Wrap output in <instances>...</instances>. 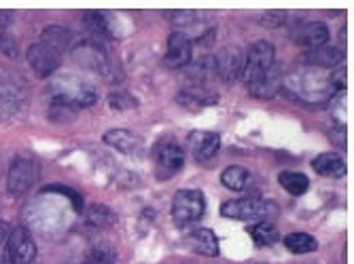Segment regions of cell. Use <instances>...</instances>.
Masks as SVG:
<instances>
[{"label": "cell", "mask_w": 354, "mask_h": 264, "mask_svg": "<svg viewBox=\"0 0 354 264\" xmlns=\"http://www.w3.org/2000/svg\"><path fill=\"white\" fill-rule=\"evenodd\" d=\"M206 201L200 190H178L172 201V220L178 228L198 222L204 216Z\"/></svg>", "instance_id": "1"}, {"label": "cell", "mask_w": 354, "mask_h": 264, "mask_svg": "<svg viewBox=\"0 0 354 264\" xmlns=\"http://www.w3.org/2000/svg\"><path fill=\"white\" fill-rule=\"evenodd\" d=\"M274 57H276L274 45L268 43V41H257L248 49V53L244 55V70H242V77H244L246 87L250 83H254L257 79H261L272 68V65L276 63Z\"/></svg>", "instance_id": "2"}, {"label": "cell", "mask_w": 354, "mask_h": 264, "mask_svg": "<svg viewBox=\"0 0 354 264\" xmlns=\"http://www.w3.org/2000/svg\"><path fill=\"white\" fill-rule=\"evenodd\" d=\"M155 159V174L159 180L174 178L185 165V152L176 142H159L153 150Z\"/></svg>", "instance_id": "3"}, {"label": "cell", "mask_w": 354, "mask_h": 264, "mask_svg": "<svg viewBox=\"0 0 354 264\" xmlns=\"http://www.w3.org/2000/svg\"><path fill=\"white\" fill-rule=\"evenodd\" d=\"M3 258L11 264H32L37 258V243L32 239V235L28 233V228H13L9 237H7V245L3 252Z\"/></svg>", "instance_id": "4"}, {"label": "cell", "mask_w": 354, "mask_h": 264, "mask_svg": "<svg viewBox=\"0 0 354 264\" xmlns=\"http://www.w3.org/2000/svg\"><path fill=\"white\" fill-rule=\"evenodd\" d=\"M221 214L225 218H234V220H244V222H263L270 216V203L263 199H234L223 203Z\"/></svg>", "instance_id": "5"}, {"label": "cell", "mask_w": 354, "mask_h": 264, "mask_svg": "<svg viewBox=\"0 0 354 264\" xmlns=\"http://www.w3.org/2000/svg\"><path fill=\"white\" fill-rule=\"evenodd\" d=\"M39 178V167L32 159H24L17 156L11 167H9V176H7V190L13 196H21L24 192H28L32 188V184Z\"/></svg>", "instance_id": "6"}, {"label": "cell", "mask_w": 354, "mask_h": 264, "mask_svg": "<svg viewBox=\"0 0 354 264\" xmlns=\"http://www.w3.org/2000/svg\"><path fill=\"white\" fill-rule=\"evenodd\" d=\"M244 70V53L240 47H227L214 57V72L227 83H234L242 77Z\"/></svg>", "instance_id": "7"}, {"label": "cell", "mask_w": 354, "mask_h": 264, "mask_svg": "<svg viewBox=\"0 0 354 264\" xmlns=\"http://www.w3.org/2000/svg\"><path fill=\"white\" fill-rule=\"evenodd\" d=\"M191 55H193L191 41L183 34V32H172L168 37V49L164 55L166 68H170V70L183 68V65H187L191 61Z\"/></svg>", "instance_id": "8"}, {"label": "cell", "mask_w": 354, "mask_h": 264, "mask_svg": "<svg viewBox=\"0 0 354 264\" xmlns=\"http://www.w3.org/2000/svg\"><path fill=\"white\" fill-rule=\"evenodd\" d=\"M28 63L35 68L41 77H49L59 65V53L51 51L43 43H35L28 49Z\"/></svg>", "instance_id": "9"}, {"label": "cell", "mask_w": 354, "mask_h": 264, "mask_svg": "<svg viewBox=\"0 0 354 264\" xmlns=\"http://www.w3.org/2000/svg\"><path fill=\"white\" fill-rule=\"evenodd\" d=\"M295 43L308 51H314V49H320L329 43V30L325 23L320 21H310V23H304L297 32L295 37Z\"/></svg>", "instance_id": "10"}, {"label": "cell", "mask_w": 354, "mask_h": 264, "mask_svg": "<svg viewBox=\"0 0 354 264\" xmlns=\"http://www.w3.org/2000/svg\"><path fill=\"white\" fill-rule=\"evenodd\" d=\"M185 245L202 256H218V241L210 228H193L185 235Z\"/></svg>", "instance_id": "11"}, {"label": "cell", "mask_w": 354, "mask_h": 264, "mask_svg": "<svg viewBox=\"0 0 354 264\" xmlns=\"http://www.w3.org/2000/svg\"><path fill=\"white\" fill-rule=\"evenodd\" d=\"M312 167L318 176L323 178H344L346 176V163L335 152H323L312 161Z\"/></svg>", "instance_id": "12"}, {"label": "cell", "mask_w": 354, "mask_h": 264, "mask_svg": "<svg viewBox=\"0 0 354 264\" xmlns=\"http://www.w3.org/2000/svg\"><path fill=\"white\" fill-rule=\"evenodd\" d=\"M280 85H282V72H280L278 65L274 63L261 79H257L254 83H250L246 89L254 97H274L278 93V89H280Z\"/></svg>", "instance_id": "13"}, {"label": "cell", "mask_w": 354, "mask_h": 264, "mask_svg": "<svg viewBox=\"0 0 354 264\" xmlns=\"http://www.w3.org/2000/svg\"><path fill=\"white\" fill-rule=\"evenodd\" d=\"M216 93L204 89L202 85L198 87H191V89H185L178 93V104H183L185 108L189 110H196V108H204V106H212L216 104Z\"/></svg>", "instance_id": "14"}, {"label": "cell", "mask_w": 354, "mask_h": 264, "mask_svg": "<svg viewBox=\"0 0 354 264\" xmlns=\"http://www.w3.org/2000/svg\"><path fill=\"white\" fill-rule=\"evenodd\" d=\"M71 41H73V34L71 30L62 28V26H47L43 32H41V43L45 47H49L51 51L59 53V51H66L71 47Z\"/></svg>", "instance_id": "15"}, {"label": "cell", "mask_w": 354, "mask_h": 264, "mask_svg": "<svg viewBox=\"0 0 354 264\" xmlns=\"http://www.w3.org/2000/svg\"><path fill=\"white\" fill-rule=\"evenodd\" d=\"M308 63H314V65H323V68H335V65L342 63L344 59V53L337 49V47H320V49H314V51H308L306 57H304Z\"/></svg>", "instance_id": "16"}, {"label": "cell", "mask_w": 354, "mask_h": 264, "mask_svg": "<svg viewBox=\"0 0 354 264\" xmlns=\"http://www.w3.org/2000/svg\"><path fill=\"white\" fill-rule=\"evenodd\" d=\"M104 142L121 152H134L138 148V138L134 134H130L127 129H113L104 134Z\"/></svg>", "instance_id": "17"}, {"label": "cell", "mask_w": 354, "mask_h": 264, "mask_svg": "<svg viewBox=\"0 0 354 264\" xmlns=\"http://www.w3.org/2000/svg\"><path fill=\"white\" fill-rule=\"evenodd\" d=\"M250 237L257 245H261V247H268V245H274L280 241V235H278V228L276 224L263 220V222H254L250 226Z\"/></svg>", "instance_id": "18"}, {"label": "cell", "mask_w": 354, "mask_h": 264, "mask_svg": "<svg viewBox=\"0 0 354 264\" xmlns=\"http://www.w3.org/2000/svg\"><path fill=\"white\" fill-rule=\"evenodd\" d=\"M221 148V138L216 134H200L198 142L193 144V156L198 161H210Z\"/></svg>", "instance_id": "19"}, {"label": "cell", "mask_w": 354, "mask_h": 264, "mask_svg": "<svg viewBox=\"0 0 354 264\" xmlns=\"http://www.w3.org/2000/svg\"><path fill=\"white\" fill-rule=\"evenodd\" d=\"M248 178H250L248 170L240 167V165H232V167H227V170H225V172L221 174L223 186H225V188H230V190H234V192L244 190L246 184H248Z\"/></svg>", "instance_id": "20"}, {"label": "cell", "mask_w": 354, "mask_h": 264, "mask_svg": "<svg viewBox=\"0 0 354 264\" xmlns=\"http://www.w3.org/2000/svg\"><path fill=\"white\" fill-rule=\"evenodd\" d=\"M284 247L293 254H310L318 250V241L308 233H291L284 237Z\"/></svg>", "instance_id": "21"}, {"label": "cell", "mask_w": 354, "mask_h": 264, "mask_svg": "<svg viewBox=\"0 0 354 264\" xmlns=\"http://www.w3.org/2000/svg\"><path fill=\"white\" fill-rule=\"evenodd\" d=\"M278 182H280V186H282L288 194H295V196L304 194V192L308 190V186H310L308 178H306L304 174H299V172H282V174L278 176Z\"/></svg>", "instance_id": "22"}, {"label": "cell", "mask_w": 354, "mask_h": 264, "mask_svg": "<svg viewBox=\"0 0 354 264\" xmlns=\"http://www.w3.org/2000/svg\"><path fill=\"white\" fill-rule=\"evenodd\" d=\"M87 222L91 226H98V228H106L115 222V214L111 207L106 205H91L87 210Z\"/></svg>", "instance_id": "23"}, {"label": "cell", "mask_w": 354, "mask_h": 264, "mask_svg": "<svg viewBox=\"0 0 354 264\" xmlns=\"http://www.w3.org/2000/svg\"><path fill=\"white\" fill-rule=\"evenodd\" d=\"M109 106H111L113 110L125 112V110H134V108H138V100H136L134 95L125 93V91H115V93H111V97H109Z\"/></svg>", "instance_id": "24"}, {"label": "cell", "mask_w": 354, "mask_h": 264, "mask_svg": "<svg viewBox=\"0 0 354 264\" xmlns=\"http://www.w3.org/2000/svg\"><path fill=\"white\" fill-rule=\"evenodd\" d=\"M85 26L93 32V34H102V37H106L109 34V19H106V15L104 13H100V11H89V13H85Z\"/></svg>", "instance_id": "25"}, {"label": "cell", "mask_w": 354, "mask_h": 264, "mask_svg": "<svg viewBox=\"0 0 354 264\" xmlns=\"http://www.w3.org/2000/svg\"><path fill=\"white\" fill-rule=\"evenodd\" d=\"M0 51H3L5 55H9V57L17 55V43H15V39L11 34H7V32L0 34Z\"/></svg>", "instance_id": "26"}, {"label": "cell", "mask_w": 354, "mask_h": 264, "mask_svg": "<svg viewBox=\"0 0 354 264\" xmlns=\"http://www.w3.org/2000/svg\"><path fill=\"white\" fill-rule=\"evenodd\" d=\"M111 262H113V256H111L109 250L98 247V250H93L89 254V264H111Z\"/></svg>", "instance_id": "27"}, {"label": "cell", "mask_w": 354, "mask_h": 264, "mask_svg": "<svg viewBox=\"0 0 354 264\" xmlns=\"http://www.w3.org/2000/svg\"><path fill=\"white\" fill-rule=\"evenodd\" d=\"M331 87H333V89L337 87V89H342V91H344V87H346V68H344V65H342V68L331 77Z\"/></svg>", "instance_id": "28"}, {"label": "cell", "mask_w": 354, "mask_h": 264, "mask_svg": "<svg viewBox=\"0 0 354 264\" xmlns=\"http://www.w3.org/2000/svg\"><path fill=\"white\" fill-rule=\"evenodd\" d=\"M49 190H59V192H68L66 196H71L73 199V203H75V207H79L81 210V205H83V201H81V196L75 192V190H68V188H64V186H49Z\"/></svg>", "instance_id": "29"}, {"label": "cell", "mask_w": 354, "mask_h": 264, "mask_svg": "<svg viewBox=\"0 0 354 264\" xmlns=\"http://www.w3.org/2000/svg\"><path fill=\"white\" fill-rule=\"evenodd\" d=\"M11 19H13V13H11V11H5V9H0V28L9 26V23H11Z\"/></svg>", "instance_id": "30"}, {"label": "cell", "mask_w": 354, "mask_h": 264, "mask_svg": "<svg viewBox=\"0 0 354 264\" xmlns=\"http://www.w3.org/2000/svg\"><path fill=\"white\" fill-rule=\"evenodd\" d=\"M9 233H11V226H9L7 222H3V220H0V243H3V241H7Z\"/></svg>", "instance_id": "31"}, {"label": "cell", "mask_w": 354, "mask_h": 264, "mask_svg": "<svg viewBox=\"0 0 354 264\" xmlns=\"http://www.w3.org/2000/svg\"><path fill=\"white\" fill-rule=\"evenodd\" d=\"M0 264H11V262H7V260H5L3 256H0Z\"/></svg>", "instance_id": "32"}]
</instances>
